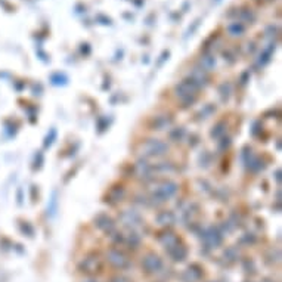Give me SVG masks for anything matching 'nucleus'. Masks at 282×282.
<instances>
[{
  "mask_svg": "<svg viewBox=\"0 0 282 282\" xmlns=\"http://www.w3.org/2000/svg\"><path fill=\"white\" fill-rule=\"evenodd\" d=\"M155 219H157V223L161 224V226H172V224L176 223V216H175V213L170 211V210L160 211Z\"/></svg>",
  "mask_w": 282,
  "mask_h": 282,
  "instance_id": "obj_17",
  "label": "nucleus"
},
{
  "mask_svg": "<svg viewBox=\"0 0 282 282\" xmlns=\"http://www.w3.org/2000/svg\"><path fill=\"white\" fill-rule=\"evenodd\" d=\"M84 282H99V281H98V279H95V278H87Z\"/></svg>",
  "mask_w": 282,
  "mask_h": 282,
  "instance_id": "obj_29",
  "label": "nucleus"
},
{
  "mask_svg": "<svg viewBox=\"0 0 282 282\" xmlns=\"http://www.w3.org/2000/svg\"><path fill=\"white\" fill-rule=\"evenodd\" d=\"M119 219L126 228H130V229H136L142 224V217L136 210H123Z\"/></svg>",
  "mask_w": 282,
  "mask_h": 282,
  "instance_id": "obj_8",
  "label": "nucleus"
},
{
  "mask_svg": "<svg viewBox=\"0 0 282 282\" xmlns=\"http://www.w3.org/2000/svg\"><path fill=\"white\" fill-rule=\"evenodd\" d=\"M52 83L56 84V86L65 84V83H67V77H65V76H61V74H55V76H52Z\"/></svg>",
  "mask_w": 282,
  "mask_h": 282,
  "instance_id": "obj_26",
  "label": "nucleus"
},
{
  "mask_svg": "<svg viewBox=\"0 0 282 282\" xmlns=\"http://www.w3.org/2000/svg\"><path fill=\"white\" fill-rule=\"evenodd\" d=\"M167 253H168V256H170L175 262H183V260L188 257V248H186L182 242L176 244V245L172 247V248H168Z\"/></svg>",
  "mask_w": 282,
  "mask_h": 282,
  "instance_id": "obj_16",
  "label": "nucleus"
},
{
  "mask_svg": "<svg viewBox=\"0 0 282 282\" xmlns=\"http://www.w3.org/2000/svg\"><path fill=\"white\" fill-rule=\"evenodd\" d=\"M79 269L83 273L93 276V275L102 272V259L99 257L98 253H90L79 263Z\"/></svg>",
  "mask_w": 282,
  "mask_h": 282,
  "instance_id": "obj_4",
  "label": "nucleus"
},
{
  "mask_svg": "<svg viewBox=\"0 0 282 282\" xmlns=\"http://www.w3.org/2000/svg\"><path fill=\"white\" fill-rule=\"evenodd\" d=\"M158 242H160L165 250H168V248L175 247L176 244H179L181 241H179V238H178V235H176L175 232H172V231H164V232H161V234L158 235Z\"/></svg>",
  "mask_w": 282,
  "mask_h": 282,
  "instance_id": "obj_14",
  "label": "nucleus"
},
{
  "mask_svg": "<svg viewBox=\"0 0 282 282\" xmlns=\"http://www.w3.org/2000/svg\"><path fill=\"white\" fill-rule=\"evenodd\" d=\"M226 129V123H224V120H222V121H219L214 127H213V130H211V138H214V139H217V138H220Z\"/></svg>",
  "mask_w": 282,
  "mask_h": 282,
  "instance_id": "obj_21",
  "label": "nucleus"
},
{
  "mask_svg": "<svg viewBox=\"0 0 282 282\" xmlns=\"http://www.w3.org/2000/svg\"><path fill=\"white\" fill-rule=\"evenodd\" d=\"M185 135H186V132L183 127H175L170 130V133H168V138H170V141H173V142H181L185 138Z\"/></svg>",
  "mask_w": 282,
  "mask_h": 282,
  "instance_id": "obj_20",
  "label": "nucleus"
},
{
  "mask_svg": "<svg viewBox=\"0 0 282 282\" xmlns=\"http://www.w3.org/2000/svg\"><path fill=\"white\" fill-rule=\"evenodd\" d=\"M200 68H202L204 71H210L211 68L216 67V60H214V56L211 55H204L201 56V60H200Z\"/></svg>",
  "mask_w": 282,
  "mask_h": 282,
  "instance_id": "obj_19",
  "label": "nucleus"
},
{
  "mask_svg": "<svg viewBox=\"0 0 282 282\" xmlns=\"http://www.w3.org/2000/svg\"><path fill=\"white\" fill-rule=\"evenodd\" d=\"M222 241H223V234L219 228H210L204 232V242L207 244L208 248L219 247Z\"/></svg>",
  "mask_w": 282,
  "mask_h": 282,
  "instance_id": "obj_11",
  "label": "nucleus"
},
{
  "mask_svg": "<svg viewBox=\"0 0 282 282\" xmlns=\"http://www.w3.org/2000/svg\"><path fill=\"white\" fill-rule=\"evenodd\" d=\"M179 191V185L173 181H157L155 185L151 188V202H154L155 205L162 204L168 200H172Z\"/></svg>",
  "mask_w": 282,
  "mask_h": 282,
  "instance_id": "obj_1",
  "label": "nucleus"
},
{
  "mask_svg": "<svg viewBox=\"0 0 282 282\" xmlns=\"http://www.w3.org/2000/svg\"><path fill=\"white\" fill-rule=\"evenodd\" d=\"M173 126V117L172 114H158V116H154L152 120H151V129L152 130H157V132H162V130H167Z\"/></svg>",
  "mask_w": 282,
  "mask_h": 282,
  "instance_id": "obj_10",
  "label": "nucleus"
},
{
  "mask_svg": "<svg viewBox=\"0 0 282 282\" xmlns=\"http://www.w3.org/2000/svg\"><path fill=\"white\" fill-rule=\"evenodd\" d=\"M111 282H132V281L129 278L123 276V275H117V276H114L111 279Z\"/></svg>",
  "mask_w": 282,
  "mask_h": 282,
  "instance_id": "obj_28",
  "label": "nucleus"
},
{
  "mask_svg": "<svg viewBox=\"0 0 282 282\" xmlns=\"http://www.w3.org/2000/svg\"><path fill=\"white\" fill-rule=\"evenodd\" d=\"M123 244L127 245L129 248L136 250V248L141 245V237H139L136 232H130L129 235H126V237L123 238Z\"/></svg>",
  "mask_w": 282,
  "mask_h": 282,
  "instance_id": "obj_18",
  "label": "nucleus"
},
{
  "mask_svg": "<svg viewBox=\"0 0 282 282\" xmlns=\"http://www.w3.org/2000/svg\"><path fill=\"white\" fill-rule=\"evenodd\" d=\"M189 80H192L197 86H200V87H204V86H207L208 84V76H207V71H204L202 68H194L192 71H191V74H189V77H188Z\"/></svg>",
  "mask_w": 282,
  "mask_h": 282,
  "instance_id": "obj_15",
  "label": "nucleus"
},
{
  "mask_svg": "<svg viewBox=\"0 0 282 282\" xmlns=\"http://www.w3.org/2000/svg\"><path fill=\"white\" fill-rule=\"evenodd\" d=\"M214 109H216V106H213L211 103L205 105V106H204V109H201V112L198 114V117H200V116H202L200 120H205V119H208V117L213 114V112H214Z\"/></svg>",
  "mask_w": 282,
  "mask_h": 282,
  "instance_id": "obj_23",
  "label": "nucleus"
},
{
  "mask_svg": "<svg viewBox=\"0 0 282 282\" xmlns=\"http://www.w3.org/2000/svg\"><path fill=\"white\" fill-rule=\"evenodd\" d=\"M106 262L116 269H126L130 266V259L120 248H109L106 251Z\"/></svg>",
  "mask_w": 282,
  "mask_h": 282,
  "instance_id": "obj_5",
  "label": "nucleus"
},
{
  "mask_svg": "<svg viewBox=\"0 0 282 282\" xmlns=\"http://www.w3.org/2000/svg\"><path fill=\"white\" fill-rule=\"evenodd\" d=\"M55 136H56V130H55V129H52V130H50V136L47 135V138H46V141H44V146H50V145H52V142H53L52 139H53Z\"/></svg>",
  "mask_w": 282,
  "mask_h": 282,
  "instance_id": "obj_27",
  "label": "nucleus"
},
{
  "mask_svg": "<svg viewBox=\"0 0 282 282\" xmlns=\"http://www.w3.org/2000/svg\"><path fill=\"white\" fill-rule=\"evenodd\" d=\"M181 278L183 282H198L202 278V269L198 264H191L183 270Z\"/></svg>",
  "mask_w": 282,
  "mask_h": 282,
  "instance_id": "obj_13",
  "label": "nucleus"
},
{
  "mask_svg": "<svg viewBox=\"0 0 282 282\" xmlns=\"http://www.w3.org/2000/svg\"><path fill=\"white\" fill-rule=\"evenodd\" d=\"M133 175L136 179L142 181V182H149L154 179V167L145 160V158H141L135 162L133 165Z\"/></svg>",
  "mask_w": 282,
  "mask_h": 282,
  "instance_id": "obj_6",
  "label": "nucleus"
},
{
  "mask_svg": "<svg viewBox=\"0 0 282 282\" xmlns=\"http://www.w3.org/2000/svg\"><path fill=\"white\" fill-rule=\"evenodd\" d=\"M124 197H126V189H124V186H121V185H117V186H112L108 192H106V200H105V202H108V204H111V205H116V204H119V202H121L123 200H124Z\"/></svg>",
  "mask_w": 282,
  "mask_h": 282,
  "instance_id": "obj_12",
  "label": "nucleus"
},
{
  "mask_svg": "<svg viewBox=\"0 0 282 282\" xmlns=\"http://www.w3.org/2000/svg\"><path fill=\"white\" fill-rule=\"evenodd\" d=\"M201 90L200 86H197L192 80L186 79V80H182L181 83L176 84L175 87V93L176 96L179 98V101L182 102V105L186 108V106H191L197 98H198V92Z\"/></svg>",
  "mask_w": 282,
  "mask_h": 282,
  "instance_id": "obj_2",
  "label": "nucleus"
},
{
  "mask_svg": "<svg viewBox=\"0 0 282 282\" xmlns=\"http://www.w3.org/2000/svg\"><path fill=\"white\" fill-rule=\"evenodd\" d=\"M228 30H229V33H231L232 36H241V34L244 33V27H242L240 22H234V24H231V25L228 27Z\"/></svg>",
  "mask_w": 282,
  "mask_h": 282,
  "instance_id": "obj_24",
  "label": "nucleus"
},
{
  "mask_svg": "<svg viewBox=\"0 0 282 282\" xmlns=\"http://www.w3.org/2000/svg\"><path fill=\"white\" fill-rule=\"evenodd\" d=\"M170 146L168 143H165L164 141L161 139H157V138H149V139H145L141 142L139 145V152L142 157H146V158H152V157H162L168 152Z\"/></svg>",
  "mask_w": 282,
  "mask_h": 282,
  "instance_id": "obj_3",
  "label": "nucleus"
},
{
  "mask_svg": "<svg viewBox=\"0 0 282 282\" xmlns=\"http://www.w3.org/2000/svg\"><path fill=\"white\" fill-rule=\"evenodd\" d=\"M93 222H95V226L99 231L105 232V234H112V232L116 231V222L112 220L108 214H105V213H99L93 219Z\"/></svg>",
  "mask_w": 282,
  "mask_h": 282,
  "instance_id": "obj_9",
  "label": "nucleus"
},
{
  "mask_svg": "<svg viewBox=\"0 0 282 282\" xmlns=\"http://www.w3.org/2000/svg\"><path fill=\"white\" fill-rule=\"evenodd\" d=\"M142 269L145 270V273H160L162 269V260L160 259L158 254L155 253H148L143 259H142Z\"/></svg>",
  "mask_w": 282,
  "mask_h": 282,
  "instance_id": "obj_7",
  "label": "nucleus"
},
{
  "mask_svg": "<svg viewBox=\"0 0 282 282\" xmlns=\"http://www.w3.org/2000/svg\"><path fill=\"white\" fill-rule=\"evenodd\" d=\"M224 257H226L229 262H237V260H238V257H240V254H238L237 248L231 247V248H228L226 251H224Z\"/></svg>",
  "mask_w": 282,
  "mask_h": 282,
  "instance_id": "obj_25",
  "label": "nucleus"
},
{
  "mask_svg": "<svg viewBox=\"0 0 282 282\" xmlns=\"http://www.w3.org/2000/svg\"><path fill=\"white\" fill-rule=\"evenodd\" d=\"M219 93H220V98H222L223 101H228V99H229V96H231V93H232V87H231V84H229V83H223V84H220V87H219Z\"/></svg>",
  "mask_w": 282,
  "mask_h": 282,
  "instance_id": "obj_22",
  "label": "nucleus"
}]
</instances>
